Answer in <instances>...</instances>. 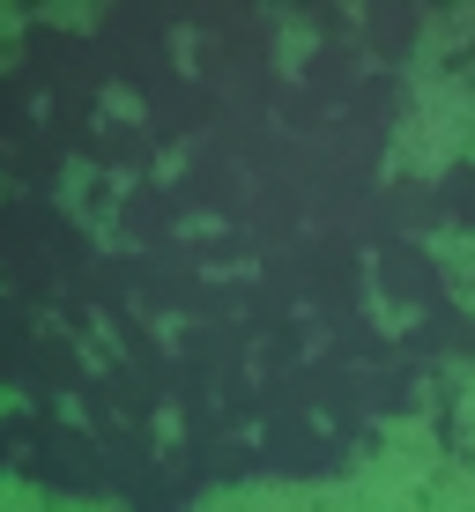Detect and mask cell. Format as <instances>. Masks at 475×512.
<instances>
[{"label": "cell", "mask_w": 475, "mask_h": 512, "mask_svg": "<svg viewBox=\"0 0 475 512\" xmlns=\"http://www.w3.org/2000/svg\"><path fill=\"white\" fill-rule=\"evenodd\" d=\"M438 127H453V149H468V156H475V60L461 67V82H453L446 119H438Z\"/></svg>", "instance_id": "6da1fadb"}, {"label": "cell", "mask_w": 475, "mask_h": 512, "mask_svg": "<svg viewBox=\"0 0 475 512\" xmlns=\"http://www.w3.org/2000/svg\"><path fill=\"white\" fill-rule=\"evenodd\" d=\"M446 268H453V290H461V305L475 312V231H461L446 245Z\"/></svg>", "instance_id": "7a4b0ae2"}, {"label": "cell", "mask_w": 475, "mask_h": 512, "mask_svg": "<svg viewBox=\"0 0 475 512\" xmlns=\"http://www.w3.org/2000/svg\"><path fill=\"white\" fill-rule=\"evenodd\" d=\"M453 431H461V453H475V386L461 394V409H453Z\"/></svg>", "instance_id": "3957f363"}]
</instances>
